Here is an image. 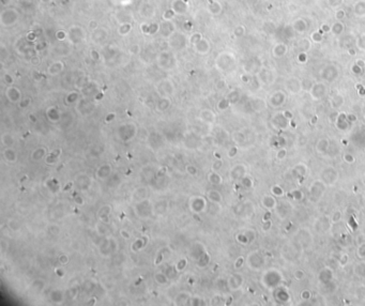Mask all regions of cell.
Wrapping results in <instances>:
<instances>
[{"label": "cell", "mask_w": 365, "mask_h": 306, "mask_svg": "<svg viewBox=\"0 0 365 306\" xmlns=\"http://www.w3.org/2000/svg\"><path fill=\"white\" fill-rule=\"evenodd\" d=\"M3 156H4V159H6L8 162H10V163H13V162H15V161H16V159H17L16 153L14 152L13 150H11L10 148L7 149V150L3 152Z\"/></svg>", "instance_id": "3957f363"}, {"label": "cell", "mask_w": 365, "mask_h": 306, "mask_svg": "<svg viewBox=\"0 0 365 306\" xmlns=\"http://www.w3.org/2000/svg\"><path fill=\"white\" fill-rule=\"evenodd\" d=\"M178 304H186L188 302H190V296L185 293H181V298H180V295L178 296V300H177Z\"/></svg>", "instance_id": "52a82bcc"}, {"label": "cell", "mask_w": 365, "mask_h": 306, "mask_svg": "<svg viewBox=\"0 0 365 306\" xmlns=\"http://www.w3.org/2000/svg\"><path fill=\"white\" fill-rule=\"evenodd\" d=\"M185 266H186V260H185V259H181V260L177 263V270H178V271H182V270H184Z\"/></svg>", "instance_id": "ba28073f"}, {"label": "cell", "mask_w": 365, "mask_h": 306, "mask_svg": "<svg viewBox=\"0 0 365 306\" xmlns=\"http://www.w3.org/2000/svg\"><path fill=\"white\" fill-rule=\"evenodd\" d=\"M154 279H155V282L158 283V285H165L168 282V278H167L166 275L163 273H156L155 275H154Z\"/></svg>", "instance_id": "5b68a950"}, {"label": "cell", "mask_w": 365, "mask_h": 306, "mask_svg": "<svg viewBox=\"0 0 365 306\" xmlns=\"http://www.w3.org/2000/svg\"><path fill=\"white\" fill-rule=\"evenodd\" d=\"M109 214H110V208L108 207V206H106V207H102V208H101V210L99 211V216L102 220H104V218L107 220L108 216H109Z\"/></svg>", "instance_id": "277c9868"}, {"label": "cell", "mask_w": 365, "mask_h": 306, "mask_svg": "<svg viewBox=\"0 0 365 306\" xmlns=\"http://www.w3.org/2000/svg\"><path fill=\"white\" fill-rule=\"evenodd\" d=\"M44 155H45V150H44V149H37V150L32 153V159L34 160V161H39V160L43 159Z\"/></svg>", "instance_id": "8992f818"}, {"label": "cell", "mask_w": 365, "mask_h": 306, "mask_svg": "<svg viewBox=\"0 0 365 306\" xmlns=\"http://www.w3.org/2000/svg\"><path fill=\"white\" fill-rule=\"evenodd\" d=\"M121 236H123V238H124L125 240L130 239V234H129V232H128L126 230H121Z\"/></svg>", "instance_id": "8fae6325"}, {"label": "cell", "mask_w": 365, "mask_h": 306, "mask_svg": "<svg viewBox=\"0 0 365 306\" xmlns=\"http://www.w3.org/2000/svg\"><path fill=\"white\" fill-rule=\"evenodd\" d=\"M56 272L58 274H59V275H61V277L63 276V272H61V271H59V270H56Z\"/></svg>", "instance_id": "7c38bea8"}, {"label": "cell", "mask_w": 365, "mask_h": 306, "mask_svg": "<svg viewBox=\"0 0 365 306\" xmlns=\"http://www.w3.org/2000/svg\"><path fill=\"white\" fill-rule=\"evenodd\" d=\"M204 206H206V202H204V199L200 196H197V197H193L191 199V202H190V207H191V210L194 211V212L196 213H199L204 211Z\"/></svg>", "instance_id": "6da1fadb"}, {"label": "cell", "mask_w": 365, "mask_h": 306, "mask_svg": "<svg viewBox=\"0 0 365 306\" xmlns=\"http://www.w3.org/2000/svg\"><path fill=\"white\" fill-rule=\"evenodd\" d=\"M186 170H188V173H190V175H192V176H195L197 173V168L196 167H194V166H192V165H190V166H188V168H186Z\"/></svg>", "instance_id": "9c48e42d"}, {"label": "cell", "mask_w": 365, "mask_h": 306, "mask_svg": "<svg viewBox=\"0 0 365 306\" xmlns=\"http://www.w3.org/2000/svg\"><path fill=\"white\" fill-rule=\"evenodd\" d=\"M97 175L100 179H106V178L109 177V176L111 175V167L108 164L103 165V166H101L99 169H97Z\"/></svg>", "instance_id": "7a4b0ae2"}, {"label": "cell", "mask_w": 365, "mask_h": 306, "mask_svg": "<svg viewBox=\"0 0 365 306\" xmlns=\"http://www.w3.org/2000/svg\"><path fill=\"white\" fill-rule=\"evenodd\" d=\"M59 261L62 263V264H65V263L69 262V257H67V256H65V255L60 256V257H59Z\"/></svg>", "instance_id": "30bf717a"}]
</instances>
